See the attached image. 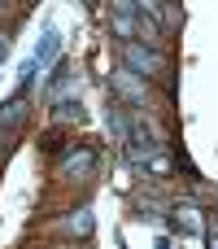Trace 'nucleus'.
<instances>
[{"label":"nucleus","instance_id":"obj_7","mask_svg":"<svg viewBox=\"0 0 218 249\" xmlns=\"http://www.w3.org/2000/svg\"><path fill=\"white\" fill-rule=\"evenodd\" d=\"M52 53H57V35L48 31V35H44V44H39V53H35V66H44V61H48Z\"/></svg>","mask_w":218,"mask_h":249},{"label":"nucleus","instance_id":"obj_1","mask_svg":"<svg viewBox=\"0 0 218 249\" xmlns=\"http://www.w3.org/2000/svg\"><path fill=\"white\" fill-rule=\"evenodd\" d=\"M122 66H131V70L144 74V79L166 74V57H162L157 48H144V44H131V39H122Z\"/></svg>","mask_w":218,"mask_h":249},{"label":"nucleus","instance_id":"obj_5","mask_svg":"<svg viewBox=\"0 0 218 249\" xmlns=\"http://www.w3.org/2000/svg\"><path fill=\"white\" fill-rule=\"evenodd\" d=\"M52 118H57V123H70V118L79 123V101H57V109H52Z\"/></svg>","mask_w":218,"mask_h":249},{"label":"nucleus","instance_id":"obj_9","mask_svg":"<svg viewBox=\"0 0 218 249\" xmlns=\"http://www.w3.org/2000/svg\"><path fill=\"white\" fill-rule=\"evenodd\" d=\"M4 53H9V39H4V35H0V61H4Z\"/></svg>","mask_w":218,"mask_h":249},{"label":"nucleus","instance_id":"obj_6","mask_svg":"<svg viewBox=\"0 0 218 249\" xmlns=\"http://www.w3.org/2000/svg\"><path fill=\"white\" fill-rule=\"evenodd\" d=\"M114 31H118L122 39H131V35H135V18H131V13H114Z\"/></svg>","mask_w":218,"mask_h":249},{"label":"nucleus","instance_id":"obj_8","mask_svg":"<svg viewBox=\"0 0 218 249\" xmlns=\"http://www.w3.org/2000/svg\"><path fill=\"white\" fill-rule=\"evenodd\" d=\"M179 219H184V223H188V228H197V223H201V219H197V210H192V206H179Z\"/></svg>","mask_w":218,"mask_h":249},{"label":"nucleus","instance_id":"obj_2","mask_svg":"<svg viewBox=\"0 0 218 249\" xmlns=\"http://www.w3.org/2000/svg\"><path fill=\"white\" fill-rule=\"evenodd\" d=\"M109 83H114V92H122V96H127V101H135V105H144V96H149L144 74H135L131 66H118V70L109 74Z\"/></svg>","mask_w":218,"mask_h":249},{"label":"nucleus","instance_id":"obj_4","mask_svg":"<svg viewBox=\"0 0 218 249\" xmlns=\"http://www.w3.org/2000/svg\"><path fill=\"white\" fill-rule=\"evenodd\" d=\"M66 232H79V236H92V210H79L74 219H66Z\"/></svg>","mask_w":218,"mask_h":249},{"label":"nucleus","instance_id":"obj_3","mask_svg":"<svg viewBox=\"0 0 218 249\" xmlns=\"http://www.w3.org/2000/svg\"><path fill=\"white\" fill-rule=\"evenodd\" d=\"M92 171H96V153L92 149H79V153H70L61 162V179H87Z\"/></svg>","mask_w":218,"mask_h":249}]
</instances>
